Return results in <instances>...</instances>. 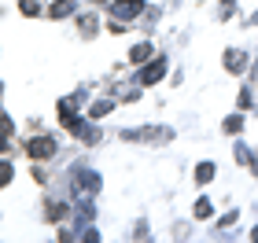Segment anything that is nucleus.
<instances>
[{
    "instance_id": "1",
    "label": "nucleus",
    "mask_w": 258,
    "mask_h": 243,
    "mask_svg": "<svg viewBox=\"0 0 258 243\" xmlns=\"http://www.w3.org/2000/svg\"><path fill=\"white\" fill-rule=\"evenodd\" d=\"M26 151H30V158H48V155H55V144L48 136H37V140L26 144Z\"/></svg>"
},
{
    "instance_id": "2",
    "label": "nucleus",
    "mask_w": 258,
    "mask_h": 243,
    "mask_svg": "<svg viewBox=\"0 0 258 243\" xmlns=\"http://www.w3.org/2000/svg\"><path fill=\"white\" fill-rule=\"evenodd\" d=\"M140 8H144L140 0H118V4H114V15H118V19H133Z\"/></svg>"
},
{
    "instance_id": "3",
    "label": "nucleus",
    "mask_w": 258,
    "mask_h": 243,
    "mask_svg": "<svg viewBox=\"0 0 258 243\" xmlns=\"http://www.w3.org/2000/svg\"><path fill=\"white\" fill-rule=\"evenodd\" d=\"M129 59H133V63H148V59H151V44H137Z\"/></svg>"
},
{
    "instance_id": "4",
    "label": "nucleus",
    "mask_w": 258,
    "mask_h": 243,
    "mask_svg": "<svg viewBox=\"0 0 258 243\" xmlns=\"http://www.w3.org/2000/svg\"><path fill=\"white\" fill-rule=\"evenodd\" d=\"M162 70H166L162 63H151L148 70H144V85H151V81H159V77H162Z\"/></svg>"
},
{
    "instance_id": "5",
    "label": "nucleus",
    "mask_w": 258,
    "mask_h": 243,
    "mask_svg": "<svg viewBox=\"0 0 258 243\" xmlns=\"http://www.w3.org/2000/svg\"><path fill=\"white\" fill-rule=\"evenodd\" d=\"M225 66H229L232 74H236V70H243V66H247V59H243V55H236V52H229V59H225Z\"/></svg>"
},
{
    "instance_id": "6",
    "label": "nucleus",
    "mask_w": 258,
    "mask_h": 243,
    "mask_svg": "<svg viewBox=\"0 0 258 243\" xmlns=\"http://www.w3.org/2000/svg\"><path fill=\"white\" fill-rule=\"evenodd\" d=\"M210 177H214V166H207V162H203V166L196 170V181H199V184H207Z\"/></svg>"
},
{
    "instance_id": "7",
    "label": "nucleus",
    "mask_w": 258,
    "mask_h": 243,
    "mask_svg": "<svg viewBox=\"0 0 258 243\" xmlns=\"http://www.w3.org/2000/svg\"><path fill=\"white\" fill-rule=\"evenodd\" d=\"M59 15H70V0H59V4L52 8V19H59Z\"/></svg>"
},
{
    "instance_id": "8",
    "label": "nucleus",
    "mask_w": 258,
    "mask_h": 243,
    "mask_svg": "<svg viewBox=\"0 0 258 243\" xmlns=\"http://www.w3.org/2000/svg\"><path fill=\"white\" fill-rule=\"evenodd\" d=\"M37 11H41L37 0H22V15H37Z\"/></svg>"
},
{
    "instance_id": "9",
    "label": "nucleus",
    "mask_w": 258,
    "mask_h": 243,
    "mask_svg": "<svg viewBox=\"0 0 258 243\" xmlns=\"http://www.w3.org/2000/svg\"><path fill=\"white\" fill-rule=\"evenodd\" d=\"M207 214H210V203L199 199V203H196V217H207Z\"/></svg>"
},
{
    "instance_id": "10",
    "label": "nucleus",
    "mask_w": 258,
    "mask_h": 243,
    "mask_svg": "<svg viewBox=\"0 0 258 243\" xmlns=\"http://www.w3.org/2000/svg\"><path fill=\"white\" fill-rule=\"evenodd\" d=\"M11 181V166H8V162H0V184H8Z\"/></svg>"
}]
</instances>
